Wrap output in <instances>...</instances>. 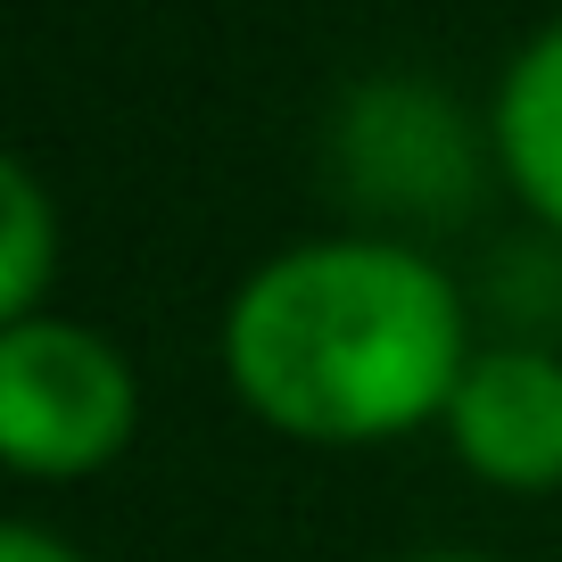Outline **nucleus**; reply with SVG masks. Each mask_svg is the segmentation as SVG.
<instances>
[{"label":"nucleus","instance_id":"1","mask_svg":"<svg viewBox=\"0 0 562 562\" xmlns=\"http://www.w3.org/2000/svg\"><path fill=\"white\" fill-rule=\"evenodd\" d=\"M472 356L456 281L397 240L281 248L224 315V381L240 405L315 447H372L447 422Z\"/></svg>","mask_w":562,"mask_h":562},{"label":"nucleus","instance_id":"2","mask_svg":"<svg viewBox=\"0 0 562 562\" xmlns=\"http://www.w3.org/2000/svg\"><path fill=\"white\" fill-rule=\"evenodd\" d=\"M140 381L91 323L34 315L0 331V463L18 480H91L133 447Z\"/></svg>","mask_w":562,"mask_h":562},{"label":"nucleus","instance_id":"3","mask_svg":"<svg viewBox=\"0 0 562 562\" xmlns=\"http://www.w3.org/2000/svg\"><path fill=\"white\" fill-rule=\"evenodd\" d=\"M447 439L488 488H562V356L480 348L447 397Z\"/></svg>","mask_w":562,"mask_h":562},{"label":"nucleus","instance_id":"4","mask_svg":"<svg viewBox=\"0 0 562 562\" xmlns=\"http://www.w3.org/2000/svg\"><path fill=\"white\" fill-rule=\"evenodd\" d=\"M496 158L529 215L562 232V18L529 42L496 83Z\"/></svg>","mask_w":562,"mask_h":562},{"label":"nucleus","instance_id":"5","mask_svg":"<svg viewBox=\"0 0 562 562\" xmlns=\"http://www.w3.org/2000/svg\"><path fill=\"white\" fill-rule=\"evenodd\" d=\"M42 281H50V199L18 158L0 166V315L34 323Z\"/></svg>","mask_w":562,"mask_h":562},{"label":"nucleus","instance_id":"6","mask_svg":"<svg viewBox=\"0 0 562 562\" xmlns=\"http://www.w3.org/2000/svg\"><path fill=\"white\" fill-rule=\"evenodd\" d=\"M0 562H83L67 538H50V529H34V521H9L0 529Z\"/></svg>","mask_w":562,"mask_h":562},{"label":"nucleus","instance_id":"7","mask_svg":"<svg viewBox=\"0 0 562 562\" xmlns=\"http://www.w3.org/2000/svg\"><path fill=\"white\" fill-rule=\"evenodd\" d=\"M405 562H480V554H405Z\"/></svg>","mask_w":562,"mask_h":562}]
</instances>
